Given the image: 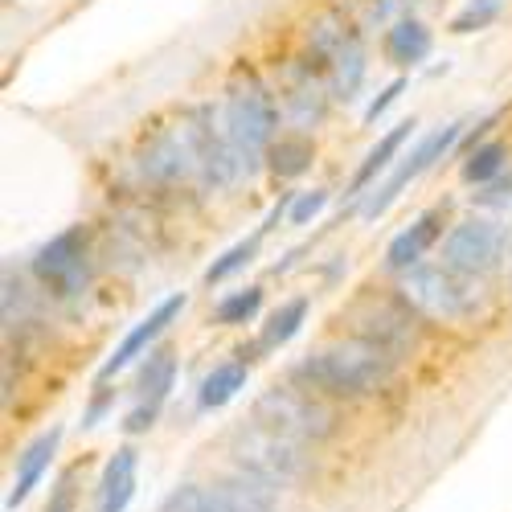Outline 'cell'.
<instances>
[{"label":"cell","instance_id":"1","mask_svg":"<svg viewBox=\"0 0 512 512\" xmlns=\"http://www.w3.org/2000/svg\"><path fill=\"white\" fill-rule=\"evenodd\" d=\"M394 369H398V357L349 336V340H336V345L308 353L300 369H295V381L324 398H369L390 386Z\"/></svg>","mask_w":512,"mask_h":512},{"label":"cell","instance_id":"2","mask_svg":"<svg viewBox=\"0 0 512 512\" xmlns=\"http://www.w3.org/2000/svg\"><path fill=\"white\" fill-rule=\"evenodd\" d=\"M279 127V103L267 82L250 66H238L226 87V140L238 152L242 164H254L275 144Z\"/></svg>","mask_w":512,"mask_h":512},{"label":"cell","instance_id":"3","mask_svg":"<svg viewBox=\"0 0 512 512\" xmlns=\"http://www.w3.org/2000/svg\"><path fill=\"white\" fill-rule=\"evenodd\" d=\"M250 422H259L263 431L279 435V439H291V443H324L332 431H336V410L324 394L300 386V381H291V386H271L259 394L250 410Z\"/></svg>","mask_w":512,"mask_h":512},{"label":"cell","instance_id":"4","mask_svg":"<svg viewBox=\"0 0 512 512\" xmlns=\"http://www.w3.org/2000/svg\"><path fill=\"white\" fill-rule=\"evenodd\" d=\"M406 304L418 312V316H431V320H476L488 304V291H484V279H472L455 267H447L443 259L439 263H422L414 267L402 287Z\"/></svg>","mask_w":512,"mask_h":512},{"label":"cell","instance_id":"5","mask_svg":"<svg viewBox=\"0 0 512 512\" xmlns=\"http://www.w3.org/2000/svg\"><path fill=\"white\" fill-rule=\"evenodd\" d=\"M304 46H308V62L332 87V99H353L361 78H365V41H361V33L345 17L324 13L308 25Z\"/></svg>","mask_w":512,"mask_h":512},{"label":"cell","instance_id":"6","mask_svg":"<svg viewBox=\"0 0 512 512\" xmlns=\"http://www.w3.org/2000/svg\"><path fill=\"white\" fill-rule=\"evenodd\" d=\"M349 332L365 345L386 349L390 357H402L406 349L418 345V312L406 304V295H386V291H361L357 300L340 312Z\"/></svg>","mask_w":512,"mask_h":512},{"label":"cell","instance_id":"7","mask_svg":"<svg viewBox=\"0 0 512 512\" xmlns=\"http://www.w3.org/2000/svg\"><path fill=\"white\" fill-rule=\"evenodd\" d=\"M234 459H238V472L259 476L271 488H287L295 476L304 472V447L263 431L259 422H246L234 435Z\"/></svg>","mask_w":512,"mask_h":512},{"label":"cell","instance_id":"8","mask_svg":"<svg viewBox=\"0 0 512 512\" xmlns=\"http://www.w3.org/2000/svg\"><path fill=\"white\" fill-rule=\"evenodd\" d=\"M33 275L37 283L70 300L87 287L91 279V254H87V226H70L62 234H54L46 246L33 254Z\"/></svg>","mask_w":512,"mask_h":512},{"label":"cell","instance_id":"9","mask_svg":"<svg viewBox=\"0 0 512 512\" xmlns=\"http://www.w3.org/2000/svg\"><path fill=\"white\" fill-rule=\"evenodd\" d=\"M504 250H508V234L500 222L463 218L451 226V234L443 242V263L463 271V275H472V279H484L504 263Z\"/></svg>","mask_w":512,"mask_h":512},{"label":"cell","instance_id":"10","mask_svg":"<svg viewBox=\"0 0 512 512\" xmlns=\"http://www.w3.org/2000/svg\"><path fill=\"white\" fill-rule=\"evenodd\" d=\"M459 136H463V123H447V127H435V132H426V136L414 144V152L402 156V160L394 164V173L373 189V197L365 201V218H381V213H386V209L402 197V189H406L410 181H418L426 168H431L435 160H443V156L455 148Z\"/></svg>","mask_w":512,"mask_h":512},{"label":"cell","instance_id":"11","mask_svg":"<svg viewBox=\"0 0 512 512\" xmlns=\"http://www.w3.org/2000/svg\"><path fill=\"white\" fill-rule=\"evenodd\" d=\"M279 99L295 123H320L332 99V87L308 58H291L279 74Z\"/></svg>","mask_w":512,"mask_h":512},{"label":"cell","instance_id":"12","mask_svg":"<svg viewBox=\"0 0 512 512\" xmlns=\"http://www.w3.org/2000/svg\"><path fill=\"white\" fill-rule=\"evenodd\" d=\"M173 386H177V357H173V349L148 353V361H144V369H140V381H136L140 402H136L132 414H127L123 431H127V435L148 431V426L156 422V414H160V406L168 402V390H173Z\"/></svg>","mask_w":512,"mask_h":512},{"label":"cell","instance_id":"13","mask_svg":"<svg viewBox=\"0 0 512 512\" xmlns=\"http://www.w3.org/2000/svg\"><path fill=\"white\" fill-rule=\"evenodd\" d=\"M185 312V291H177V295H168V300H160L132 332H127L123 340H119V345H115V353L103 361V369H99V381H107V377H115L119 369H127V365H132L136 357H144L152 345H156V336L168 328V324H173L177 316Z\"/></svg>","mask_w":512,"mask_h":512},{"label":"cell","instance_id":"14","mask_svg":"<svg viewBox=\"0 0 512 512\" xmlns=\"http://www.w3.org/2000/svg\"><path fill=\"white\" fill-rule=\"evenodd\" d=\"M443 226H447V209L443 205L418 213V218L386 246V271H406L410 275L414 267H422V254L443 238Z\"/></svg>","mask_w":512,"mask_h":512},{"label":"cell","instance_id":"15","mask_svg":"<svg viewBox=\"0 0 512 512\" xmlns=\"http://www.w3.org/2000/svg\"><path fill=\"white\" fill-rule=\"evenodd\" d=\"M136 476H140V455L136 447H119L107 467H103V480H99V500L95 512H127L136 496Z\"/></svg>","mask_w":512,"mask_h":512},{"label":"cell","instance_id":"16","mask_svg":"<svg viewBox=\"0 0 512 512\" xmlns=\"http://www.w3.org/2000/svg\"><path fill=\"white\" fill-rule=\"evenodd\" d=\"M58 439H62V431L54 426V431L37 435V439L21 451V459H17V476H13V488H9V496H5V508H9V512H13L17 504H25V500H29V492L41 484V476H46V467H50V459H54V451H58Z\"/></svg>","mask_w":512,"mask_h":512},{"label":"cell","instance_id":"17","mask_svg":"<svg viewBox=\"0 0 512 512\" xmlns=\"http://www.w3.org/2000/svg\"><path fill=\"white\" fill-rule=\"evenodd\" d=\"M381 50H386V58H390L394 66H418V62L431 58L435 37H431V29H426L418 17H402V21H394V25L386 29V41H381Z\"/></svg>","mask_w":512,"mask_h":512},{"label":"cell","instance_id":"18","mask_svg":"<svg viewBox=\"0 0 512 512\" xmlns=\"http://www.w3.org/2000/svg\"><path fill=\"white\" fill-rule=\"evenodd\" d=\"M275 492L279 488H271L267 480L250 476V472H234L218 484L226 512H275Z\"/></svg>","mask_w":512,"mask_h":512},{"label":"cell","instance_id":"19","mask_svg":"<svg viewBox=\"0 0 512 512\" xmlns=\"http://www.w3.org/2000/svg\"><path fill=\"white\" fill-rule=\"evenodd\" d=\"M414 127H418L414 119H402V123H394L390 132H386V136H381V140H377V144L369 148L365 164L357 168V177L349 181V193H353V197H357V193H365V189L373 185V177H377V173H386V168L394 164V156L402 152V144H406V140L414 136Z\"/></svg>","mask_w":512,"mask_h":512},{"label":"cell","instance_id":"20","mask_svg":"<svg viewBox=\"0 0 512 512\" xmlns=\"http://www.w3.org/2000/svg\"><path fill=\"white\" fill-rule=\"evenodd\" d=\"M246 377H250V361H226L218 365L197 390V406L201 410H222L226 402L238 398V390H246Z\"/></svg>","mask_w":512,"mask_h":512},{"label":"cell","instance_id":"21","mask_svg":"<svg viewBox=\"0 0 512 512\" xmlns=\"http://www.w3.org/2000/svg\"><path fill=\"white\" fill-rule=\"evenodd\" d=\"M312 160H316V144H312L308 136H300V132H287V136H279V140L271 144V152H267L271 173H275V177H283V181H291V177L308 173Z\"/></svg>","mask_w":512,"mask_h":512},{"label":"cell","instance_id":"22","mask_svg":"<svg viewBox=\"0 0 512 512\" xmlns=\"http://www.w3.org/2000/svg\"><path fill=\"white\" fill-rule=\"evenodd\" d=\"M304 320H308V300H304V295H295V300H287L283 308L271 312V320L263 324V336H259V349L263 353L267 349H283L287 340L304 328Z\"/></svg>","mask_w":512,"mask_h":512},{"label":"cell","instance_id":"23","mask_svg":"<svg viewBox=\"0 0 512 512\" xmlns=\"http://www.w3.org/2000/svg\"><path fill=\"white\" fill-rule=\"evenodd\" d=\"M504 160H508V148H504L500 140H488V144L472 148V152H467V160H463V181H467V185H488V181H496V177L504 173Z\"/></svg>","mask_w":512,"mask_h":512},{"label":"cell","instance_id":"24","mask_svg":"<svg viewBox=\"0 0 512 512\" xmlns=\"http://www.w3.org/2000/svg\"><path fill=\"white\" fill-rule=\"evenodd\" d=\"M263 234H267V226H259L250 238H242V242H234L222 259H213L209 263V271H205V283H222V279H230L234 271H242L246 263H254V254H259V242H263Z\"/></svg>","mask_w":512,"mask_h":512},{"label":"cell","instance_id":"25","mask_svg":"<svg viewBox=\"0 0 512 512\" xmlns=\"http://www.w3.org/2000/svg\"><path fill=\"white\" fill-rule=\"evenodd\" d=\"M160 512H226V508H222V496H218V488L185 484V488H177L173 496H168V500L160 504Z\"/></svg>","mask_w":512,"mask_h":512},{"label":"cell","instance_id":"26","mask_svg":"<svg viewBox=\"0 0 512 512\" xmlns=\"http://www.w3.org/2000/svg\"><path fill=\"white\" fill-rule=\"evenodd\" d=\"M259 308H263V287H242V291L226 295L213 316H218V324H250L259 316Z\"/></svg>","mask_w":512,"mask_h":512},{"label":"cell","instance_id":"27","mask_svg":"<svg viewBox=\"0 0 512 512\" xmlns=\"http://www.w3.org/2000/svg\"><path fill=\"white\" fill-rule=\"evenodd\" d=\"M328 205V193L324 189H312V193H300L291 197V209H287V222L291 226H308L312 218H320V209Z\"/></svg>","mask_w":512,"mask_h":512},{"label":"cell","instance_id":"28","mask_svg":"<svg viewBox=\"0 0 512 512\" xmlns=\"http://www.w3.org/2000/svg\"><path fill=\"white\" fill-rule=\"evenodd\" d=\"M496 13H500V9H480V5H467L463 13H455V17H451V33H476V29L492 25V21H496Z\"/></svg>","mask_w":512,"mask_h":512},{"label":"cell","instance_id":"29","mask_svg":"<svg viewBox=\"0 0 512 512\" xmlns=\"http://www.w3.org/2000/svg\"><path fill=\"white\" fill-rule=\"evenodd\" d=\"M402 91H406V78H394L390 87H386V91H381V95H377V99L365 107V123H377L381 115H386V111L398 103V95H402Z\"/></svg>","mask_w":512,"mask_h":512},{"label":"cell","instance_id":"30","mask_svg":"<svg viewBox=\"0 0 512 512\" xmlns=\"http://www.w3.org/2000/svg\"><path fill=\"white\" fill-rule=\"evenodd\" d=\"M472 5H480V9H500V0H472Z\"/></svg>","mask_w":512,"mask_h":512},{"label":"cell","instance_id":"31","mask_svg":"<svg viewBox=\"0 0 512 512\" xmlns=\"http://www.w3.org/2000/svg\"><path fill=\"white\" fill-rule=\"evenodd\" d=\"M373 5H377V13H386V9L394 5V0H373Z\"/></svg>","mask_w":512,"mask_h":512}]
</instances>
